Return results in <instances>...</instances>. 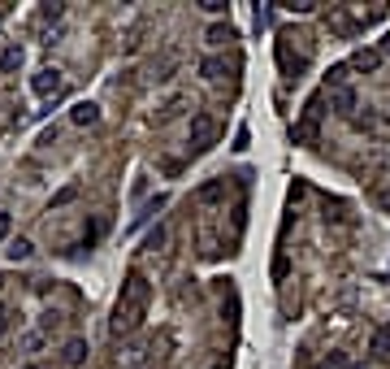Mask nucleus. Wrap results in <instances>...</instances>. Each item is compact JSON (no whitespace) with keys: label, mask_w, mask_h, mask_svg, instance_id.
<instances>
[{"label":"nucleus","mask_w":390,"mask_h":369,"mask_svg":"<svg viewBox=\"0 0 390 369\" xmlns=\"http://www.w3.org/2000/svg\"><path fill=\"white\" fill-rule=\"evenodd\" d=\"M369 352H373L377 360H386V365H390V326H377V330H373V339H369Z\"/></svg>","instance_id":"obj_5"},{"label":"nucleus","mask_w":390,"mask_h":369,"mask_svg":"<svg viewBox=\"0 0 390 369\" xmlns=\"http://www.w3.org/2000/svg\"><path fill=\"white\" fill-rule=\"evenodd\" d=\"M247 143H252V135H247V126H239V135H235V148H239V152H243V148H247Z\"/></svg>","instance_id":"obj_22"},{"label":"nucleus","mask_w":390,"mask_h":369,"mask_svg":"<svg viewBox=\"0 0 390 369\" xmlns=\"http://www.w3.org/2000/svg\"><path fill=\"white\" fill-rule=\"evenodd\" d=\"M351 70H360V74H373V70H381V52H377V48H360L356 57H351Z\"/></svg>","instance_id":"obj_4"},{"label":"nucleus","mask_w":390,"mask_h":369,"mask_svg":"<svg viewBox=\"0 0 390 369\" xmlns=\"http://www.w3.org/2000/svg\"><path fill=\"white\" fill-rule=\"evenodd\" d=\"M74 200H78V187H66V191L52 196V208H66V204H74Z\"/></svg>","instance_id":"obj_15"},{"label":"nucleus","mask_w":390,"mask_h":369,"mask_svg":"<svg viewBox=\"0 0 390 369\" xmlns=\"http://www.w3.org/2000/svg\"><path fill=\"white\" fill-rule=\"evenodd\" d=\"M291 139H295V143H312V139H317V122H312V118L295 122V126H291Z\"/></svg>","instance_id":"obj_10"},{"label":"nucleus","mask_w":390,"mask_h":369,"mask_svg":"<svg viewBox=\"0 0 390 369\" xmlns=\"http://www.w3.org/2000/svg\"><path fill=\"white\" fill-rule=\"evenodd\" d=\"M347 74H351V61H339V66H329V70H325V87H334V91H339V87L347 83Z\"/></svg>","instance_id":"obj_9"},{"label":"nucleus","mask_w":390,"mask_h":369,"mask_svg":"<svg viewBox=\"0 0 390 369\" xmlns=\"http://www.w3.org/2000/svg\"><path fill=\"white\" fill-rule=\"evenodd\" d=\"M204 39H208L212 48H221V44H226V39H230V26H226V22H212V26L204 31Z\"/></svg>","instance_id":"obj_13"},{"label":"nucleus","mask_w":390,"mask_h":369,"mask_svg":"<svg viewBox=\"0 0 390 369\" xmlns=\"http://www.w3.org/2000/svg\"><path fill=\"white\" fill-rule=\"evenodd\" d=\"M9 226H14V222H9L5 213H0V239H5V235H9Z\"/></svg>","instance_id":"obj_25"},{"label":"nucleus","mask_w":390,"mask_h":369,"mask_svg":"<svg viewBox=\"0 0 390 369\" xmlns=\"http://www.w3.org/2000/svg\"><path fill=\"white\" fill-rule=\"evenodd\" d=\"M221 196H226V178H212V183H204V187L195 191V200H200V204H217Z\"/></svg>","instance_id":"obj_8"},{"label":"nucleus","mask_w":390,"mask_h":369,"mask_svg":"<svg viewBox=\"0 0 390 369\" xmlns=\"http://www.w3.org/2000/svg\"><path fill=\"white\" fill-rule=\"evenodd\" d=\"M18 66H22V48H0V70L14 74Z\"/></svg>","instance_id":"obj_12"},{"label":"nucleus","mask_w":390,"mask_h":369,"mask_svg":"<svg viewBox=\"0 0 390 369\" xmlns=\"http://www.w3.org/2000/svg\"><path fill=\"white\" fill-rule=\"evenodd\" d=\"M31 87H35V96H61L66 91V79H61V70H39L31 79Z\"/></svg>","instance_id":"obj_3"},{"label":"nucleus","mask_w":390,"mask_h":369,"mask_svg":"<svg viewBox=\"0 0 390 369\" xmlns=\"http://www.w3.org/2000/svg\"><path fill=\"white\" fill-rule=\"evenodd\" d=\"M39 343H43V335H39V330H31V335H22V352H35Z\"/></svg>","instance_id":"obj_18"},{"label":"nucleus","mask_w":390,"mask_h":369,"mask_svg":"<svg viewBox=\"0 0 390 369\" xmlns=\"http://www.w3.org/2000/svg\"><path fill=\"white\" fill-rule=\"evenodd\" d=\"M287 274H291V261H287V256H277V261H273V278H277V283H282Z\"/></svg>","instance_id":"obj_17"},{"label":"nucleus","mask_w":390,"mask_h":369,"mask_svg":"<svg viewBox=\"0 0 390 369\" xmlns=\"http://www.w3.org/2000/svg\"><path fill=\"white\" fill-rule=\"evenodd\" d=\"M200 74L204 79H221V74H226V61H221V57H204L200 61Z\"/></svg>","instance_id":"obj_14"},{"label":"nucleus","mask_w":390,"mask_h":369,"mask_svg":"<svg viewBox=\"0 0 390 369\" xmlns=\"http://www.w3.org/2000/svg\"><path fill=\"white\" fill-rule=\"evenodd\" d=\"M217 135H221V122L212 113H195L191 118V152H208L217 143Z\"/></svg>","instance_id":"obj_2"},{"label":"nucleus","mask_w":390,"mask_h":369,"mask_svg":"<svg viewBox=\"0 0 390 369\" xmlns=\"http://www.w3.org/2000/svg\"><path fill=\"white\" fill-rule=\"evenodd\" d=\"M329 104H334V113L351 118V109H356V91H351V87H339V91L329 96Z\"/></svg>","instance_id":"obj_7"},{"label":"nucleus","mask_w":390,"mask_h":369,"mask_svg":"<svg viewBox=\"0 0 390 369\" xmlns=\"http://www.w3.org/2000/svg\"><path fill=\"white\" fill-rule=\"evenodd\" d=\"M386 118H390V104H386Z\"/></svg>","instance_id":"obj_27"},{"label":"nucleus","mask_w":390,"mask_h":369,"mask_svg":"<svg viewBox=\"0 0 390 369\" xmlns=\"http://www.w3.org/2000/svg\"><path fill=\"white\" fill-rule=\"evenodd\" d=\"M9 256H14V261H26V256H31V243H26V239H14V243H9Z\"/></svg>","instance_id":"obj_16"},{"label":"nucleus","mask_w":390,"mask_h":369,"mask_svg":"<svg viewBox=\"0 0 390 369\" xmlns=\"http://www.w3.org/2000/svg\"><path fill=\"white\" fill-rule=\"evenodd\" d=\"M148 304H152V283H148L139 270H130V274H126V283H122V295H118V318H113V330H118V335L139 330V326H143V318H148Z\"/></svg>","instance_id":"obj_1"},{"label":"nucleus","mask_w":390,"mask_h":369,"mask_svg":"<svg viewBox=\"0 0 390 369\" xmlns=\"http://www.w3.org/2000/svg\"><path fill=\"white\" fill-rule=\"evenodd\" d=\"M70 122L74 126H96L100 122V109H96L91 100H83V104H74V109H70Z\"/></svg>","instance_id":"obj_6"},{"label":"nucleus","mask_w":390,"mask_h":369,"mask_svg":"<svg viewBox=\"0 0 390 369\" xmlns=\"http://www.w3.org/2000/svg\"><path fill=\"white\" fill-rule=\"evenodd\" d=\"M160 243H165V226H156V231H152V235H148V248H152V252H156V248H160Z\"/></svg>","instance_id":"obj_20"},{"label":"nucleus","mask_w":390,"mask_h":369,"mask_svg":"<svg viewBox=\"0 0 390 369\" xmlns=\"http://www.w3.org/2000/svg\"><path fill=\"white\" fill-rule=\"evenodd\" d=\"M22 369H57V365H43V360H31V365H22Z\"/></svg>","instance_id":"obj_26"},{"label":"nucleus","mask_w":390,"mask_h":369,"mask_svg":"<svg viewBox=\"0 0 390 369\" xmlns=\"http://www.w3.org/2000/svg\"><path fill=\"white\" fill-rule=\"evenodd\" d=\"M377 52H381V57H390V31L381 35V44H377Z\"/></svg>","instance_id":"obj_23"},{"label":"nucleus","mask_w":390,"mask_h":369,"mask_svg":"<svg viewBox=\"0 0 390 369\" xmlns=\"http://www.w3.org/2000/svg\"><path fill=\"white\" fill-rule=\"evenodd\" d=\"M9 330V313H5V304H0V335Z\"/></svg>","instance_id":"obj_24"},{"label":"nucleus","mask_w":390,"mask_h":369,"mask_svg":"<svg viewBox=\"0 0 390 369\" xmlns=\"http://www.w3.org/2000/svg\"><path fill=\"white\" fill-rule=\"evenodd\" d=\"M61 360H66V365H83V360H87V343H83V339H70L66 352H61Z\"/></svg>","instance_id":"obj_11"},{"label":"nucleus","mask_w":390,"mask_h":369,"mask_svg":"<svg viewBox=\"0 0 390 369\" xmlns=\"http://www.w3.org/2000/svg\"><path fill=\"white\" fill-rule=\"evenodd\" d=\"M200 9H204V14H226V5H221V0H204Z\"/></svg>","instance_id":"obj_21"},{"label":"nucleus","mask_w":390,"mask_h":369,"mask_svg":"<svg viewBox=\"0 0 390 369\" xmlns=\"http://www.w3.org/2000/svg\"><path fill=\"white\" fill-rule=\"evenodd\" d=\"M373 200H377V204L386 208V213H390V187H377V191H373Z\"/></svg>","instance_id":"obj_19"}]
</instances>
